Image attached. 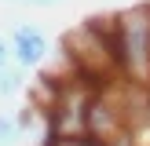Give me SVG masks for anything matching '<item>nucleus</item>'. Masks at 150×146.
Listing matches in <instances>:
<instances>
[{
  "label": "nucleus",
  "mask_w": 150,
  "mask_h": 146,
  "mask_svg": "<svg viewBox=\"0 0 150 146\" xmlns=\"http://www.w3.org/2000/svg\"><path fill=\"white\" fill-rule=\"evenodd\" d=\"M117 58L121 77L150 84V4L117 11Z\"/></svg>",
  "instance_id": "nucleus-1"
},
{
  "label": "nucleus",
  "mask_w": 150,
  "mask_h": 146,
  "mask_svg": "<svg viewBox=\"0 0 150 146\" xmlns=\"http://www.w3.org/2000/svg\"><path fill=\"white\" fill-rule=\"evenodd\" d=\"M7 44H11V62L18 66L22 73H26V69H40V66L51 58L48 33H44L40 26H33V22H18V26H11Z\"/></svg>",
  "instance_id": "nucleus-2"
},
{
  "label": "nucleus",
  "mask_w": 150,
  "mask_h": 146,
  "mask_svg": "<svg viewBox=\"0 0 150 146\" xmlns=\"http://www.w3.org/2000/svg\"><path fill=\"white\" fill-rule=\"evenodd\" d=\"M121 131H128V128H125L121 110H117L114 102L103 95V88H99V95L92 99V106H88V117H84V135L99 139V142H110V139H117Z\"/></svg>",
  "instance_id": "nucleus-3"
},
{
  "label": "nucleus",
  "mask_w": 150,
  "mask_h": 146,
  "mask_svg": "<svg viewBox=\"0 0 150 146\" xmlns=\"http://www.w3.org/2000/svg\"><path fill=\"white\" fill-rule=\"evenodd\" d=\"M22 88H26V73H22L18 66H4V69H0V102L15 99Z\"/></svg>",
  "instance_id": "nucleus-4"
},
{
  "label": "nucleus",
  "mask_w": 150,
  "mask_h": 146,
  "mask_svg": "<svg viewBox=\"0 0 150 146\" xmlns=\"http://www.w3.org/2000/svg\"><path fill=\"white\" fill-rule=\"evenodd\" d=\"M18 142H22V135L15 128V117L0 113V146H18Z\"/></svg>",
  "instance_id": "nucleus-5"
},
{
  "label": "nucleus",
  "mask_w": 150,
  "mask_h": 146,
  "mask_svg": "<svg viewBox=\"0 0 150 146\" xmlns=\"http://www.w3.org/2000/svg\"><path fill=\"white\" fill-rule=\"evenodd\" d=\"M48 146H106V142H99L92 135H66V139H51Z\"/></svg>",
  "instance_id": "nucleus-6"
},
{
  "label": "nucleus",
  "mask_w": 150,
  "mask_h": 146,
  "mask_svg": "<svg viewBox=\"0 0 150 146\" xmlns=\"http://www.w3.org/2000/svg\"><path fill=\"white\" fill-rule=\"evenodd\" d=\"M4 66H11V44H7V36H0V69Z\"/></svg>",
  "instance_id": "nucleus-7"
},
{
  "label": "nucleus",
  "mask_w": 150,
  "mask_h": 146,
  "mask_svg": "<svg viewBox=\"0 0 150 146\" xmlns=\"http://www.w3.org/2000/svg\"><path fill=\"white\" fill-rule=\"evenodd\" d=\"M7 4H29V7H55L62 0H7Z\"/></svg>",
  "instance_id": "nucleus-8"
},
{
  "label": "nucleus",
  "mask_w": 150,
  "mask_h": 146,
  "mask_svg": "<svg viewBox=\"0 0 150 146\" xmlns=\"http://www.w3.org/2000/svg\"><path fill=\"white\" fill-rule=\"evenodd\" d=\"M106 146H136V139H132V131H121L117 139H110Z\"/></svg>",
  "instance_id": "nucleus-9"
}]
</instances>
